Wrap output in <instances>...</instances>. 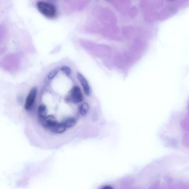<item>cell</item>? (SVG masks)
Returning <instances> with one entry per match:
<instances>
[{"label":"cell","instance_id":"cell-3","mask_svg":"<svg viewBox=\"0 0 189 189\" xmlns=\"http://www.w3.org/2000/svg\"><path fill=\"white\" fill-rule=\"evenodd\" d=\"M37 93V87H34L32 89L28 95L26 100L24 108L26 110L28 111L32 108L35 101L36 96Z\"/></svg>","mask_w":189,"mask_h":189},{"label":"cell","instance_id":"cell-11","mask_svg":"<svg viewBox=\"0 0 189 189\" xmlns=\"http://www.w3.org/2000/svg\"><path fill=\"white\" fill-rule=\"evenodd\" d=\"M57 71L55 70H53L52 71L50 72V73L48 75V78L49 80H52L55 77L56 75H57Z\"/></svg>","mask_w":189,"mask_h":189},{"label":"cell","instance_id":"cell-6","mask_svg":"<svg viewBox=\"0 0 189 189\" xmlns=\"http://www.w3.org/2000/svg\"><path fill=\"white\" fill-rule=\"evenodd\" d=\"M67 128L63 123H57L55 125L52 126L50 129L52 133L55 134H60L65 131Z\"/></svg>","mask_w":189,"mask_h":189},{"label":"cell","instance_id":"cell-5","mask_svg":"<svg viewBox=\"0 0 189 189\" xmlns=\"http://www.w3.org/2000/svg\"><path fill=\"white\" fill-rule=\"evenodd\" d=\"M77 77L83 87L85 94L87 96H89L90 95V88L86 78L81 74L78 72L77 73Z\"/></svg>","mask_w":189,"mask_h":189},{"label":"cell","instance_id":"cell-12","mask_svg":"<svg viewBox=\"0 0 189 189\" xmlns=\"http://www.w3.org/2000/svg\"><path fill=\"white\" fill-rule=\"evenodd\" d=\"M51 1H53V0H51Z\"/></svg>","mask_w":189,"mask_h":189},{"label":"cell","instance_id":"cell-7","mask_svg":"<svg viewBox=\"0 0 189 189\" xmlns=\"http://www.w3.org/2000/svg\"><path fill=\"white\" fill-rule=\"evenodd\" d=\"M47 108L45 105L42 104L39 106L37 111L39 121L43 119L47 116Z\"/></svg>","mask_w":189,"mask_h":189},{"label":"cell","instance_id":"cell-8","mask_svg":"<svg viewBox=\"0 0 189 189\" xmlns=\"http://www.w3.org/2000/svg\"><path fill=\"white\" fill-rule=\"evenodd\" d=\"M66 128L73 127L77 124V121L75 118L70 117L64 120L62 122Z\"/></svg>","mask_w":189,"mask_h":189},{"label":"cell","instance_id":"cell-2","mask_svg":"<svg viewBox=\"0 0 189 189\" xmlns=\"http://www.w3.org/2000/svg\"><path fill=\"white\" fill-rule=\"evenodd\" d=\"M83 97L79 87H74L70 91V101L73 103L80 102L83 101Z\"/></svg>","mask_w":189,"mask_h":189},{"label":"cell","instance_id":"cell-4","mask_svg":"<svg viewBox=\"0 0 189 189\" xmlns=\"http://www.w3.org/2000/svg\"><path fill=\"white\" fill-rule=\"evenodd\" d=\"M39 121L43 127L49 129L57 123L55 116L52 115L46 116Z\"/></svg>","mask_w":189,"mask_h":189},{"label":"cell","instance_id":"cell-9","mask_svg":"<svg viewBox=\"0 0 189 189\" xmlns=\"http://www.w3.org/2000/svg\"><path fill=\"white\" fill-rule=\"evenodd\" d=\"M89 109V105L87 103H83L80 107L79 110L80 114L83 116L86 115L87 114Z\"/></svg>","mask_w":189,"mask_h":189},{"label":"cell","instance_id":"cell-10","mask_svg":"<svg viewBox=\"0 0 189 189\" xmlns=\"http://www.w3.org/2000/svg\"><path fill=\"white\" fill-rule=\"evenodd\" d=\"M61 70L62 72H63L64 73H65L66 74L68 75V76L70 75L71 73V70L70 67L66 66L62 67L61 68Z\"/></svg>","mask_w":189,"mask_h":189},{"label":"cell","instance_id":"cell-1","mask_svg":"<svg viewBox=\"0 0 189 189\" xmlns=\"http://www.w3.org/2000/svg\"><path fill=\"white\" fill-rule=\"evenodd\" d=\"M37 8L43 15L48 18L52 19L57 15L56 9L53 5L44 1L37 3Z\"/></svg>","mask_w":189,"mask_h":189}]
</instances>
